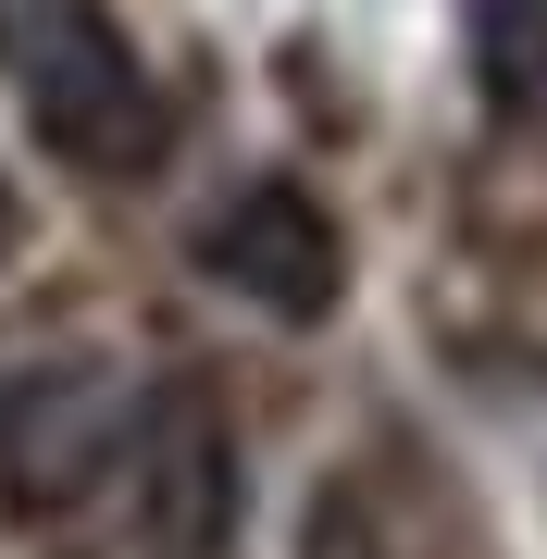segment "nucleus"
I'll list each match as a JSON object with an SVG mask.
<instances>
[{
    "mask_svg": "<svg viewBox=\"0 0 547 559\" xmlns=\"http://www.w3.org/2000/svg\"><path fill=\"white\" fill-rule=\"evenodd\" d=\"M200 274L224 299L274 311V323H324L348 299V237H336V212L311 200L299 175H249L237 200L200 224Z\"/></svg>",
    "mask_w": 547,
    "mask_h": 559,
    "instance_id": "nucleus-4",
    "label": "nucleus"
},
{
    "mask_svg": "<svg viewBox=\"0 0 547 559\" xmlns=\"http://www.w3.org/2000/svg\"><path fill=\"white\" fill-rule=\"evenodd\" d=\"M13 100L62 175H150L163 162V100H150V62L124 50V25L100 0H38L13 50Z\"/></svg>",
    "mask_w": 547,
    "mask_h": 559,
    "instance_id": "nucleus-1",
    "label": "nucleus"
},
{
    "mask_svg": "<svg viewBox=\"0 0 547 559\" xmlns=\"http://www.w3.org/2000/svg\"><path fill=\"white\" fill-rule=\"evenodd\" d=\"M299 559H385V547H373L361 485H324V498H311V522H299Z\"/></svg>",
    "mask_w": 547,
    "mask_h": 559,
    "instance_id": "nucleus-6",
    "label": "nucleus"
},
{
    "mask_svg": "<svg viewBox=\"0 0 547 559\" xmlns=\"http://www.w3.org/2000/svg\"><path fill=\"white\" fill-rule=\"evenodd\" d=\"M124 460V385L100 360H38L0 385V510L13 522H75Z\"/></svg>",
    "mask_w": 547,
    "mask_h": 559,
    "instance_id": "nucleus-2",
    "label": "nucleus"
},
{
    "mask_svg": "<svg viewBox=\"0 0 547 559\" xmlns=\"http://www.w3.org/2000/svg\"><path fill=\"white\" fill-rule=\"evenodd\" d=\"M124 460H138V510L163 559H224L237 535V411L212 373H163L124 411Z\"/></svg>",
    "mask_w": 547,
    "mask_h": 559,
    "instance_id": "nucleus-3",
    "label": "nucleus"
},
{
    "mask_svg": "<svg viewBox=\"0 0 547 559\" xmlns=\"http://www.w3.org/2000/svg\"><path fill=\"white\" fill-rule=\"evenodd\" d=\"M473 75L510 112H547V0H473Z\"/></svg>",
    "mask_w": 547,
    "mask_h": 559,
    "instance_id": "nucleus-5",
    "label": "nucleus"
}]
</instances>
